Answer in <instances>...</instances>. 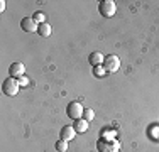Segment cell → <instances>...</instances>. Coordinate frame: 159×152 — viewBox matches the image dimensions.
I'll return each instance as SVG.
<instances>
[{
  "label": "cell",
  "instance_id": "obj_9",
  "mask_svg": "<svg viewBox=\"0 0 159 152\" xmlns=\"http://www.w3.org/2000/svg\"><path fill=\"white\" fill-rule=\"evenodd\" d=\"M73 128L78 132V134H85V132L88 130V122H86L85 118H78V120H75Z\"/></svg>",
  "mask_w": 159,
  "mask_h": 152
},
{
  "label": "cell",
  "instance_id": "obj_14",
  "mask_svg": "<svg viewBox=\"0 0 159 152\" xmlns=\"http://www.w3.org/2000/svg\"><path fill=\"white\" fill-rule=\"evenodd\" d=\"M83 118H85V120L90 123V122L95 118V112H93L92 108H90V110H85V112H83Z\"/></svg>",
  "mask_w": 159,
  "mask_h": 152
},
{
  "label": "cell",
  "instance_id": "obj_4",
  "mask_svg": "<svg viewBox=\"0 0 159 152\" xmlns=\"http://www.w3.org/2000/svg\"><path fill=\"white\" fill-rule=\"evenodd\" d=\"M83 112H85V108L81 106L80 101H71V103H68V106H66L68 117H70V118H73V120L83 118Z\"/></svg>",
  "mask_w": 159,
  "mask_h": 152
},
{
  "label": "cell",
  "instance_id": "obj_8",
  "mask_svg": "<svg viewBox=\"0 0 159 152\" xmlns=\"http://www.w3.org/2000/svg\"><path fill=\"white\" fill-rule=\"evenodd\" d=\"M75 135H76V130H75L73 127H70V125L63 127V128H61V132H59V139H61V140H66V142L73 140V139H75Z\"/></svg>",
  "mask_w": 159,
  "mask_h": 152
},
{
  "label": "cell",
  "instance_id": "obj_3",
  "mask_svg": "<svg viewBox=\"0 0 159 152\" xmlns=\"http://www.w3.org/2000/svg\"><path fill=\"white\" fill-rule=\"evenodd\" d=\"M98 12L102 17H113L117 12V5L113 0H103V2L98 3Z\"/></svg>",
  "mask_w": 159,
  "mask_h": 152
},
{
  "label": "cell",
  "instance_id": "obj_1",
  "mask_svg": "<svg viewBox=\"0 0 159 152\" xmlns=\"http://www.w3.org/2000/svg\"><path fill=\"white\" fill-rule=\"evenodd\" d=\"M120 149V142L117 139H102L97 140V150L98 152H119Z\"/></svg>",
  "mask_w": 159,
  "mask_h": 152
},
{
  "label": "cell",
  "instance_id": "obj_13",
  "mask_svg": "<svg viewBox=\"0 0 159 152\" xmlns=\"http://www.w3.org/2000/svg\"><path fill=\"white\" fill-rule=\"evenodd\" d=\"M32 17H34V20H36L37 24H46V15H44L43 12H36Z\"/></svg>",
  "mask_w": 159,
  "mask_h": 152
},
{
  "label": "cell",
  "instance_id": "obj_15",
  "mask_svg": "<svg viewBox=\"0 0 159 152\" xmlns=\"http://www.w3.org/2000/svg\"><path fill=\"white\" fill-rule=\"evenodd\" d=\"M19 85H20V88H22V86H24V88H25V86H29V78H27V76H20V78H19Z\"/></svg>",
  "mask_w": 159,
  "mask_h": 152
},
{
  "label": "cell",
  "instance_id": "obj_12",
  "mask_svg": "<svg viewBox=\"0 0 159 152\" xmlns=\"http://www.w3.org/2000/svg\"><path fill=\"white\" fill-rule=\"evenodd\" d=\"M56 150L58 152H66L68 150V142L66 140H58V142H56Z\"/></svg>",
  "mask_w": 159,
  "mask_h": 152
},
{
  "label": "cell",
  "instance_id": "obj_5",
  "mask_svg": "<svg viewBox=\"0 0 159 152\" xmlns=\"http://www.w3.org/2000/svg\"><path fill=\"white\" fill-rule=\"evenodd\" d=\"M119 66H120V59L117 58L115 54L105 56V59H103L105 71H108V73H115V71H119Z\"/></svg>",
  "mask_w": 159,
  "mask_h": 152
},
{
  "label": "cell",
  "instance_id": "obj_7",
  "mask_svg": "<svg viewBox=\"0 0 159 152\" xmlns=\"http://www.w3.org/2000/svg\"><path fill=\"white\" fill-rule=\"evenodd\" d=\"M25 73V66L22 63H12L9 68V74L12 76V78H20V76H24Z\"/></svg>",
  "mask_w": 159,
  "mask_h": 152
},
{
  "label": "cell",
  "instance_id": "obj_6",
  "mask_svg": "<svg viewBox=\"0 0 159 152\" xmlns=\"http://www.w3.org/2000/svg\"><path fill=\"white\" fill-rule=\"evenodd\" d=\"M20 27L25 32H37L39 30V24L34 20V17H24L20 22Z\"/></svg>",
  "mask_w": 159,
  "mask_h": 152
},
{
  "label": "cell",
  "instance_id": "obj_17",
  "mask_svg": "<svg viewBox=\"0 0 159 152\" xmlns=\"http://www.w3.org/2000/svg\"><path fill=\"white\" fill-rule=\"evenodd\" d=\"M5 10V0H0V12Z\"/></svg>",
  "mask_w": 159,
  "mask_h": 152
},
{
  "label": "cell",
  "instance_id": "obj_16",
  "mask_svg": "<svg viewBox=\"0 0 159 152\" xmlns=\"http://www.w3.org/2000/svg\"><path fill=\"white\" fill-rule=\"evenodd\" d=\"M95 73H97V76H102V73H103V69H102L100 66H97V68H95Z\"/></svg>",
  "mask_w": 159,
  "mask_h": 152
},
{
  "label": "cell",
  "instance_id": "obj_10",
  "mask_svg": "<svg viewBox=\"0 0 159 152\" xmlns=\"http://www.w3.org/2000/svg\"><path fill=\"white\" fill-rule=\"evenodd\" d=\"M103 59H105V56L102 54V52H92L90 54V64H93V66H100V64H103Z\"/></svg>",
  "mask_w": 159,
  "mask_h": 152
},
{
  "label": "cell",
  "instance_id": "obj_11",
  "mask_svg": "<svg viewBox=\"0 0 159 152\" xmlns=\"http://www.w3.org/2000/svg\"><path fill=\"white\" fill-rule=\"evenodd\" d=\"M51 32H52V29H51V25L48 24H39V30H37V34L39 36H43V37H49L51 36Z\"/></svg>",
  "mask_w": 159,
  "mask_h": 152
},
{
  "label": "cell",
  "instance_id": "obj_2",
  "mask_svg": "<svg viewBox=\"0 0 159 152\" xmlns=\"http://www.w3.org/2000/svg\"><path fill=\"white\" fill-rule=\"evenodd\" d=\"M19 90H20L19 79L12 78V76H9L2 85V91H3V95H7V96H16V95L19 93Z\"/></svg>",
  "mask_w": 159,
  "mask_h": 152
}]
</instances>
